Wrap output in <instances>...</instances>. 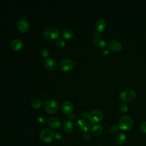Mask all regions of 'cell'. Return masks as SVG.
Instances as JSON below:
<instances>
[{
    "mask_svg": "<svg viewBox=\"0 0 146 146\" xmlns=\"http://www.w3.org/2000/svg\"><path fill=\"white\" fill-rule=\"evenodd\" d=\"M74 110V106L71 102L66 101L62 106V111L66 115H71Z\"/></svg>",
    "mask_w": 146,
    "mask_h": 146,
    "instance_id": "30bf717a",
    "label": "cell"
},
{
    "mask_svg": "<svg viewBox=\"0 0 146 146\" xmlns=\"http://www.w3.org/2000/svg\"><path fill=\"white\" fill-rule=\"evenodd\" d=\"M110 54V52L108 50H103V51L102 52V55L104 57L108 56Z\"/></svg>",
    "mask_w": 146,
    "mask_h": 146,
    "instance_id": "f546056e",
    "label": "cell"
},
{
    "mask_svg": "<svg viewBox=\"0 0 146 146\" xmlns=\"http://www.w3.org/2000/svg\"><path fill=\"white\" fill-rule=\"evenodd\" d=\"M119 110L121 113H126L128 110V106L125 103H122L119 106Z\"/></svg>",
    "mask_w": 146,
    "mask_h": 146,
    "instance_id": "603a6c76",
    "label": "cell"
},
{
    "mask_svg": "<svg viewBox=\"0 0 146 146\" xmlns=\"http://www.w3.org/2000/svg\"><path fill=\"white\" fill-rule=\"evenodd\" d=\"M100 36V32L97 31V32H96V33H95V38H100V37H99Z\"/></svg>",
    "mask_w": 146,
    "mask_h": 146,
    "instance_id": "1f68e13d",
    "label": "cell"
},
{
    "mask_svg": "<svg viewBox=\"0 0 146 146\" xmlns=\"http://www.w3.org/2000/svg\"><path fill=\"white\" fill-rule=\"evenodd\" d=\"M120 99L125 103H129L133 100L136 97V93L134 90L128 88L123 90L120 94Z\"/></svg>",
    "mask_w": 146,
    "mask_h": 146,
    "instance_id": "3957f363",
    "label": "cell"
},
{
    "mask_svg": "<svg viewBox=\"0 0 146 146\" xmlns=\"http://www.w3.org/2000/svg\"><path fill=\"white\" fill-rule=\"evenodd\" d=\"M62 36L66 39H69L71 38L74 35L73 31L70 29H64L62 31Z\"/></svg>",
    "mask_w": 146,
    "mask_h": 146,
    "instance_id": "ffe728a7",
    "label": "cell"
},
{
    "mask_svg": "<svg viewBox=\"0 0 146 146\" xmlns=\"http://www.w3.org/2000/svg\"><path fill=\"white\" fill-rule=\"evenodd\" d=\"M48 123L49 126L52 129H56L60 128L61 125L60 120L56 117H52L48 120Z\"/></svg>",
    "mask_w": 146,
    "mask_h": 146,
    "instance_id": "7c38bea8",
    "label": "cell"
},
{
    "mask_svg": "<svg viewBox=\"0 0 146 146\" xmlns=\"http://www.w3.org/2000/svg\"><path fill=\"white\" fill-rule=\"evenodd\" d=\"M60 67L63 71L65 72H69L72 70L74 67V63L71 59L68 58H64L60 62Z\"/></svg>",
    "mask_w": 146,
    "mask_h": 146,
    "instance_id": "52a82bcc",
    "label": "cell"
},
{
    "mask_svg": "<svg viewBox=\"0 0 146 146\" xmlns=\"http://www.w3.org/2000/svg\"><path fill=\"white\" fill-rule=\"evenodd\" d=\"M106 27V22L103 19H98L95 23V29L98 32L103 31Z\"/></svg>",
    "mask_w": 146,
    "mask_h": 146,
    "instance_id": "2e32d148",
    "label": "cell"
},
{
    "mask_svg": "<svg viewBox=\"0 0 146 146\" xmlns=\"http://www.w3.org/2000/svg\"><path fill=\"white\" fill-rule=\"evenodd\" d=\"M119 128L124 131H130L133 125V121L128 115H124L119 120Z\"/></svg>",
    "mask_w": 146,
    "mask_h": 146,
    "instance_id": "6da1fadb",
    "label": "cell"
},
{
    "mask_svg": "<svg viewBox=\"0 0 146 146\" xmlns=\"http://www.w3.org/2000/svg\"><path fill=\"white\" fill-rule=\"evenodd\" d=\"M119 126L116 125H112L110 126L109 128V131L112 134H115L116 133L119 131Z\"/></svg>",
    "mask_w": 146,
    "mask_h": 146,
    "instance_id": "d4e9b609",
    "label": "cell"
},
{
    "mask_svg": "<svg viewBox=\"0 0 146 146\" xmlns=\"http://www.w3.org/2000/svg\"><path fill=\"white\" fill-rule=\"evenodd\" d=\"M44 65L46 68L50 70V71H52L54 70L56 67V62L55 61V60L52 58H47L45 62H44Z\"/></svg>",
    "mask_w": 146,
    "mask_h": 146,
    "instance_id": "4fadbf2b",
    "label": "cell"
},
{
    "mask_svg": "<svg viewBox=\"0 0 146 146\" xmlns=\"http://www.w3.org/2000/svg\"><path fill=\"white\" fill-rule=\"evenodd\" d=\"M69 118H70V120H75V115H72V114H71V115H69Z\"/></svg>",
    "mask_w": 146,
    "mask_h": 146,
    "instance_id": "4dcf8cb0",
    "label": "cell"
},
{
    "mask_svg": "<svg viewBox=\"0 0 146 146\" xmlns=\"http://www.w3.org/2000/svg\"><path fill=\"white\" fill-rule=\"evenodd\" d=\"M82 137H83V139L84 140H85V141H88V140H90V139H91V135H90V133H87V132H85V133L83 135Z\"/></svg>",
    "mask_w": 146,
    "mask_h": 146,
    "instance_id": "f1b7e54d",
    "label": "cell"
},
{
    "mask_svg": "<svg viewBox=\"0 0 146 146\" xmlns=\"http://www.w3.org/2000/svg\"><path fill=\"white\" fill-rule=\"evenodd\" d=\"M54 136H55V139H56L57 141H62V140H63V139H64L63 135L61 133H60V132H56V133L55 134Z\"/></svg>",
    "mask_w": 146,
    "mask_h": 146,
    "instance_id": "4316f807",
    "label": "cell"
},
{
    "mask_svg": "<svg viewBox=\"0 0 146 146\" xmlns=\"http://www.w3.org/2000/svg\"><path fill=\"white\" fill-rule=\"evenodd\" d=\"M54 136L53 131L48 128L43 129L40 133V139L44 143H51L53 140Z\"/></svg>",
    "mask_w": 146,
    "mask_h": 146,
    "instance_id": "5b68a950",
    "label": "cell"
},
{
    "mask_svg": "<svg viewBox=\"0 0 146 146\" xmlns=\"http://www.w3.org/2000/svg\"><path fill=\"white\" fill-rule=\"evenodd\" d=\"M140 129L143 133H146V121H144L140 124Z\"/></svg>",
    "mask_w": 146,
    "mask_h": 146,
    "instance_id": "83f0119b",
    "label": "cell"
},
{
    "mask_svg": "<svg viewBox=\"0 0 146 146\" xmlns=\"http://www.w3.org/2000/svg\"><path fill=\"white\" fill-rule=\"evenodd\" d=\"M17 27L21 33H26L29 29V23L26 19H20L17 22Z\"/></svg>",
    "mask_w": 146,
    "mask_h": 146,
    "instance_id": "9c48e42d",
    "label": "cell"
},
{
    "mask_svg": "<svg viewBox=\"0 0 146 146\" xmlns=\"http://www.w3.org/2000/svg\"><path fill=\"white\" fill-rule=\"evenodd\" d=\"M126 136L123 132H119L117 134L115 137L116 143L119 145H123L126 141Z\"/></svg>",
    "mask_w": 146,
    "mask_h": 146,
    "instance_id": "ac0fdd59",
    "label": "cell"
},
{
    "mask_svg": "<svg viewBox=\"0 0 146 146\" xmlns=\"http://www.w3.org/2000/svg\"><path fill=\"white\" fill-rule=\"evenodd\" d=\"M38 122L41 124H45L48 121L47 118L43 116H40L38 118Z\"/></svg>",
    "mask_w": 146,
    "mask_h": 146,
    "instance_id": "484cf974",
    "label": "cell"
},
{
    "mask_svg": "<svg viewBox=\"0 0 146 146\" xmlns=\"http://www.w3.org/2000/svg\"><path fill=\"white\" fill-rule=\"evenodd\" d=\"M23 43L22 40L16 39L13 40L11 43V48L14 51H19L23 47Z\"/></svg>",
    "mask_w": 146,
    "mask_h": 146,
    "instance_id": "9a60e30c",
    "label": "cell"
},
{
    "mask_svg": "<svg viewBox=\"0 0 146 146\" xmlns=\"http://www.w3.org/2000/svg\"><path fill=\"white\" fill-rule=\"evenodd\" d=\"M90 131H91V133L92 135L95 136H98L100 135L103 132V128L101 125L96 124L91 127Z\"/></svg>",
    "mask_w": 146,
    "mask_h": 146,
    "instance_id": "d6986e66",
    "label": "cell"
},
{
    "mask_svg": "<svg viewBox=\"0 0 146 146\" xmlns=\"http://www.w3.org/2000/svg\"><path fill=\"white\" fill-rule=\"evenodd\" d=\"M108 48L112 51L119 52L122 49V44L120 42L113 40L108 43Z\"/></svg>",
    "mask_w": 146,
    "mask_h": 146,
    "instance_id": "8fae6325",
    "label": "cell"
},
{
    "mask_svg": "<svg viewBox=\"0 0 146 146\" xmlns=\"http://www.w3.org/2000/svg\"><path fill=\"white\" fill-rule=\"evenodd\" d=\"M43 36L48 40H54L58 38L59 35V30L55 27H50L43 32Z\"/></svg>",
    "mask_w": 146,
    "mask_h": 146,
    "instance_id": "8992f818",
    "label": "cell"
},
{
    "mask_svg": "<svg viewBox=\"0 0 146 146\" xmlns=\"http://www.w3.org/2000/svg\"><path fill=\"white\" fill-rule=\"evenodd\" d=\"M43 104V102L40 99H35L33 100L31 106L34 108L37 109L40 108Z\"/></svg>",
    "mask_w": 146,
    "mask_h": 146,
    "instance_id": "44dd1931",
    "label": "cell"
},
{
    "mask_svg": "<svg viewBox=\"0 0 146 146\" xmlns=\"http://www.w3.org/2000/svg\"><path fill=\"white\" fill-rule=\"evenodd\" d=\"M40 55L43 58H46L49 55V51L46 48H42L39 51Z\"/></svg>",
    "mask_w": 146,
    "mask_h": 146,
    "instance_id": "cb8c5ba5",
    "label": "cell"
},
{
    "mask_svg": "<svg viewBox=\"0 0 146 146\" xmlns=\"http://www.w3.org/2000/svg\"><path fill=\"white\" fill-rule=\"evenodd\" d=\"M103 118V113L100 110H94L88 115V119L92 124H96L100 122Z\"/></svg>",
    "mask_w": 146,
    "mask_h": 146,
    "instance_id": "277c9868",
    "label": "cell"
},
{
    "mask_svg": "<svg viewBox=\"0 0 146 146\" xmlns=\"http://www.w3.org/2000/svg\"><path fill=\"white\" fill-rule=\"evenodd\" d=\"M65 44H66V43L62 38H58L55 42V46L59 49L63 48L64 47Z\"/></svg>",
    "mask_w": 146,
    "mask_h": 146,
    "instance_id": "7402d4cb",
    "label": "cell"
},
{
    "mask_svg": "<svg viewBox=\"0 0 146 146\" xmlns=\"http://www.w3.org/2000/svg\"><path fill=\"white\" fill-rule=\"evenodd\" d=\"M76 126L78 129L81 131L87 132V131L90 129V123L85 119H79L76 123Z\"/></svg>",
    "mask_w": 146,
    "mask_h": 146,
    "instance_id": "ba28073f",
    "label": "cell"
},
{
    "mask_svg": "<svg viewBox=\"0 0 146 146\" xmlns=\"http://www.w3.org/2000/svg\"><path fill=\"white\" fill-rule=\"evenodd\" d=\"M74 128V124L72 120H67L63 124V129L66 133H71Z\"/></svg>",
    "mask_w": 146,
    "mask_h": 146,
    "instance_id": "5bb4252c",
    "label": "cell"
},
{
    "mask_svg": "<svg viewBox=\"0 0 146 146\" xmlns=\"http://www.w3.org/2000/svg\"><path fill=\"white\" fill-rule=\"evenodd\" d=\"M93 43L95 47L98 48H104L106 46V41L101 38H96L93 40Z\"/></svg>",
    "mask_w": 146,
    "mask_h": 146,
    "instance_id": "e0dca14e",
    "label": "cell"
},
{
    "mask_svg": "<svg viewBox=\"0 0 146 146\" xmlns=\"http://www.w3.org/2000/svg\"><path fill=\"white\" fill-rule=\"evenodd\" d=\"M59 103L54 99L46 100L43 105L44 111L50 114L55 113L59 108Z\"/></svg>",
    "mask_w": 146,
    "mask_h": 146,
    "instance_id": "7a4b0ae2",
    "label": "cell"
}]
</instances>
